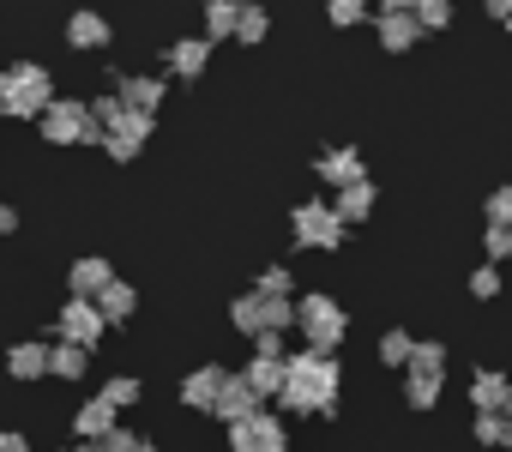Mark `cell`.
<instances>
[{
    "label": "cell",
    "mask_w": 512,
    "mask_h": 452,
    "mask_svg": "<svg viewBox=\"0 0 512 452\" xmlns=\"http://www.w3.org/2000/svg\"><path fill=\"white\" fill-rule=\"evenodd\" d=\"M338 356H314V350H296L284 356V392H278V410L290 416H338Z\"/></svg>",
    "instance_id": "1"
},
{
    "label": "cell",
    "mask_w": 512,
    "mask_h": 452,
    "mask_svg": "<svg viewBox=\"0 0 512 452\" xmlns=\"http://www.w3.org/2000/svg\"><path fill=\"white\" fill-rule=\"evenodd\" d=\"M55 103V79L49 67L37 61H13V67H0V121H37L43 109Z\"/></svg>",
    "instance_id": "2"
},
{
    "label": "cell",
    "mask_w": 512,
    "mask_h": 452,
    "mask_svg": "<svg viewBox=\"0 0 512 452\" xmlns=\"http://www.w3.org/2000/svg\"><path fill=\"white\" fill-rule=\"evenodd\" d=\"M344 308L326 296V290H314V296H296V332H302V350H314V356H338V344H344Z\"/></svg>",
    "instance_id": "3"
},
{
    "label": "cell",
    "mask_w": 512,
    "mask_h": 452,
    "mask_svg": "<svg viewBox=\"0 0 512 452\" xmlns=\"http://www.w3.org/2000/svg\"><path fill=\"white\" fill-rule=\"evenodd\" d=\"M37 133L49 145H103V127L91 121V103H79V97H55L37 115Z\"/></svg>",
    "instance_id": "4"
},
{
    "label": "cell",
    "mask_w": 512,
    "mask_h": 452,
    "mask_svg": "<svg viewBox=\"0 0 512 452\" xmlns=\"http://www.w3.org/2000/svg\"><path fill=\"white\" fill-rule=\"evenodd\" d=\"M290 236H296V248L332 254V248H344V223L332 217V205H326V199H302V205L290 211Z\"/></svg>",
    "instance_id": "5"
},
{
    "label": "cell",
    "mask_w": 512,
    "mask_h": 452,
    "mask_svg": "<svg viewBox=\"0 0 512 452\" xmlns=\"http://www.w3.org/2000/svg\"><path fill=\"white\" fill-rule=\"evenodd\" d=\"M229 452H290V434L272 410H253L247 422L229 428Z\"/></svg>",
    "instance_id": "6"
},
{
    "label": "cell",
    "mask_w": 512,
    "mask_h": 452,
    "mask_svg": "<svg viewBox=\"0 0 512 452\" xmlns=\"http://www.w3.org/2000/svg\"><path fill=\"white\" fill-rule=\"evenodd\" d=\"M103 332H109V326H103L97 302H79V296H73V302L55 314V332H49V338H55V344H79V350H91V344H103Z\"/></svg>",
    "instance_id": "7"
},
{
    "label": "cell",
    "mask_w": 512,
    "mask_h": 452,
    "mask_svg": "<svg viewBox=\"0 0 512 452\" xmlns=\"http://www.w3.org/2000/svg\"><path fill=\"white\" fill-rule=\"evenodd\" d=\"M374 25H380V49H386V55H410V49L422 43V31H416V13H410V0H380Z\"/></svg>",
    "instance_id": "8"
},
{
    "label": "cell",
    "mask_w": 512,
    "mask_h": 452,
    "mask_svg": "<svg viewBox=\"0 0 512 452\" xmlns=\"http://www.w3.org/2000/svg\"><path fill=\"white\" fill-rule=\"evenodd\" d=\"M49 344H55V338H19V344L7 350V374H13L19 386L49 380Z\"/></svg>",
    "instance_id": "9"
},
{
    "label": "cell",
    "mask_w": 512,
    "mask_h": 452,
    "mask_svg": "<svg viewBox=\"0 0 512 452\" xmlns=\"http://www.w3.org/2000/svg\"><path fill=\"white\" fill-rule=\"evenodd\" d=\"M115 97L139 115H157V103L169 97V79L163 73H127V79H115Z\"/></svg>",
    "instance_id": "10"
},
{
    "label": "cell",
    "mask_w": 512,
    "mask_h": 452,
    "mask_svg": "<svg viewBox=\"0 0 512 452\" xmlns=\"http://www.w3.org/2000/svg\"><path fill=\"white\" fill-rule=\"evenodd\" d=\"M67 284H73V296H79V302H97V296L115 284V266H109L103 254H79V260H73V272H67Z\"/></svg>",
    "instance_id": "11"
},
{
    "label": "cell",
    "mask_w": 512,
    "mask_h": 452,
    "mask_svg": "<svg viewBox=\"0 0 512 452\" xmlns=\"http://www.w3.org/2000/svg\"><path fill=\"white\" fill-rule=\"evenodd\" d=\"M314 169H320V181H326L332 193H338V187H356V181H368V169H362V151H356V145H338V151H326Z\"/></svg>",
    "instance_id": "12"
},
{
    "label": "cell",
    "mask_w": 512,
    "mask_h": 452,
    "mask_svg": "<svg viewBox=\"0 0 512 452\" xmlns=\"http://www.w3.org/2000/svg\"><path fill=\"white\" fill-rule=\"evenodd\" d=\"M253 410H266V404L241 386V374H229V380H223V392H217V404H211V416H217L223 428H235V422H247Z\"/></svg>",
    "instance_id": "13"
},
{
    "label": "cell",
    "mask_w": 512,
    "mask_h": 452,
    "mask_svg": "<svg viewBox=\"0 0 512 452\" xmlns=\"http://www.w3.org/2000/svg\"><path fill=\"white\" fill-rule=\"evenodd\" d=\"M223 380H229V368H217V362L193 368V374L181 380V404H187V410H211V404H217V392H223Z\"/></svg>",
    "instance_id": "14"
},
{
    "label": "cell",
    "mask_w": 512,
    "mask_h": 452,
    "mask_svg": "<svg viewBox=\"0 0 512 452\" xmlns=\"http://www.w3.org/2000/svg\"><path fill=\"white\" fill-rule=\"evenodd\" d=\"M163 61H169L175 79H199L211 67V43L205 37H175V49H163Z\"/></svg>",
    "instance_id": "15"
},
{
    "label": "cell",
    "mask_w": 512,
    "mask_h": 452,
    "mask_svg": "<svg viewBox=\"0 0 512 452\" xmlns=\"http://www.w3.org/2000/svg\"><path fill=\"white\" fill-rule=\"evenodd\" d=\"M506 392H512V380H506L500 368H476V374H470V404H476V416H500Z\"/></svg>",
    "instance_id": "16"
},
{
    "label": "cell",
    "mask_w": 512,
    "mask_h": 452,
    "mask_svg": "<svg viewBox=\"0 0 512 452\" xmlns=\"http://www.w3.org/2000/svg\"><path fill=\"white\" fill-rule=\"evenodd\" d=\"M332 217L344 223V230H350V223H368V211H374V181H356V187H338L332 199Z\"/></svg>",
    "instance_id": "17"
},
{
    "label": "cell",
    "mask_w": 512,
    "mask_h": 452,
    "mask_svg": "<svg viewBox=\"0 0 512 452\" xmlns=\"http://www.w3.org/2000/svg\"><path fill=\"white\" fill-rule=\"evenodd\" d=\"M241 386L260 398V404H272L278 392H284V362H266V356H253L247 368H241Z\"/></svg>",
    "instance_id": "18"
},
{
    "label": "cell",
    "mask_w": 512,
    "mask_h": 452,
    "mask_svg": "<svg viewBox=\"0 0 512 452\" xmlns=\"http://www.w3.org/2000/svg\"><path fill=\"white\" fill-rule=\"evenodd\" d=\"M115 422H121V416H115L103 398H85V404L73 410V434H79V440H91V446H97L103 434H115Z\"/></svg>",
    "instance_id": "19"
},
{
    "label": "cell",
    "mask_w": 512,
    "mask_h": 452,
    "mask_svg": "<svg viewBox=\"0 0 512 452\" xmlns=\"http://www.w3.org/2000/svg\"><path fill=\"white\" fill-rule=\"evenodd\" d=\"M229 326H235L241 338H266V296L241 290V296L229 302Z\"/></svg>",
    "instance_id": "20"
},
{
    "label": "cell",
    "mask_w": 512,
    "mask_h": 452,
    "mask_svg": "<svg viewBox=\"0 0 512 452\" xmlns=\"http://www.w3.org/2000/svg\"><path fill=\"white\" fill-rule=\"evenodd\" d=\"M109 37H115V31H109V19H103V13H91V7L67 19V43H73V49H109Z\"/></svg>",
    "instance_id": "21"
},
{
    "label": "cell",
    "mask_w": 512,
    "mask_h": 452,
    "mask_svg": "<svg viewBox=\"0 0 512 452\" xmlns=\"http://www.w3.org/2000/svg\"><path fill=\"white\" fill-rule=\"evenodd\" d=\"M97 314H103V326H127V320L139 314V290L115 278V284H109V290L97 296Z\"/></svg>",
    "instance_id": "22"
},
{
    "label": "cell",
    "mask_w": 512,
    "mask_h": 452,
    "mask_svg": "<svg viewBox=\"0 0 512 452\" xmlns=\"http://www.w3.org/2000/svg\"><path fill=\"white\" fill-rule=\"evenodd\" d=\"M85 368H91V350H79V344H49V380L79 386V380H85Z\"/></svg>",
    "instance_id": "23"
},
{
    "label": "cell",
    "mask_w": 512,
    "mask_h": 452,
    "mask_svg": "<svg viewBox=\"0 0 512 452\" xmlns=\"http://www.w3.org/2000/svg\"><path fill=\"white\" fill-rule=\"evenodd\" d=\"M404 374L446 380V344H440V338H416V350H410V368H404Z\"/></svg>",
    "instance_id": "24"
},
{
    "label": "cell",
    "mask_w": 512,
    "mask_h": 452,
    "mask_svg": "<svg viewBox=\"0 0 512 452\" xmlns=\"http://www.w3.org/2000/svg\"><path fill=\"white\" fill-rule=\"evenodd\" d=\"M235 19H241V0H211V7H205V43L211 49L229 43L235 37Z\"/></svg>",
    "instance_id": "25"
},
{
    "label": "cell",
    "mask_w": 512,
    "mask_h": 452,
    "mask_svg": "<svg viewBox=\"0 0 512 452\" xmlns=\"http://www.w3.org/2000/svg\"><path fill=\"white\" fill-rule=\"evenodd\" d=\"M266 31H272L266 7H253V0H241V19H235V43H266Z\"/></svg>",
    "instance_id": "26"
},
{
    "label": "cell",
    "mask_w": 512,
    "mask_h": 452,
    "mask_svg": "<svg viewBox=\"0 0 512 452\" xmlns=\"http://www.w3.org/2000/svg\"><path fill=\"white\" fill-rule=\"evenodd\" d=\"M410 350H416V338H410L404 326H392V332L380 338V362H386V368H410Z\"/></svg>",
    "instance_id": "27"
},
{
    "label": "cell",
    "mask_w": 512,
    "mask_h": 452,
    "mask_svg": "<svg viewBox=\"0 0 512 452\" xmlns=\"http://www.w3.org/2000/svg\"><path fill=\"white\" fill-rule=\"evenodd\" d=\"M97 398H103V404H109V410L121 416V410H133V404H139V380H133V374H115V380H109V386H103Z\"/></svg>",
    "instance_id": "28"
},
{
    "label": "cell",
    "mask_w": 512,
    "mask_h": 452,
    "mask_svg": "<svg viewBox=\"0 0 512 452\" xmlns=\"http://www.w3.org/2000/svg\"><path fill=\"white\" fill-rule=\"evenodd\" d=\"M410 13H416V31H422V37H428V31H446V25H452V7H446V0H416Z\"/></svg>",
    "instance_id": "29"
},
{
    "label": "cell",
    "mask_w": 512,
    "mask_h": 452,
    "mask_svg": "<svg viewBox=\"0 0 512 452\" xmlns=\"http://www.w3.org/2000/svg\"><path fill=\"white\" fill-rule=\"evenodd\" d=\"M296 290V272L290 266H266L260 278H253V296H290Z\"/></svg>",
    "instance_id": "30"
},
{
    "label": "cell",
    "mask_w": 512,
    "mask_h": 452,
    "mask_svg": "<svg viewBox=\"0 0 512 452\" xmlns=\"http://www.w3.org/2000/svg\"><path fill=\"white\" fill-rule=\"evenodd\" d=\"M440 386H446V380H422V374H410V380H404L410 410H434V404H440Z\"/></svg>",
    "instance_id": "31"
},
{
    "label": "cell",
    "mask_w": 512,
    "mask_h": 452,
    "mask_svg": "<svg viewBox=\"0 0 512 452\" xmlns=\"http://www.w3.org/2000/svg\"><path fill=\"white\" fill-rule=\"evenodd\" d=\"M470 434H476L482 446H506V440H512V428H506V416H476V422H470Z\"/></svg>",
    "instance_id": "32"
},
{
    "label": "cell",
    "mask_w": 512,
    "mask_h": 452,
    "mask_svg": "<svg viewBox=\"0 0 512 452\" xmlns=\"http://www.w3.org/2000/svg\"><path fill=\"white\" fill-rule=\"evenodd\" d=\"M470 296H476V302H494V296H500V266H476V272H470Z\"/></svg>",
    "instance_id": "33"
},
{
    "label": "cell",
    "mask_w": 512,
    "mask_h": 452,
    "mask_svg": "<svg viewBox=\"0 0 512 452\" xmlns=\"http://www.w3.org/2000/svg\"><path fill=\"white\" fill-rule=\"evenodd\" d=\"M326 19H332L338 31H350V25H362V19H368V7H362V0H332Z\"/></svg>",
    "instance_id": "34"
},
{
    "label": "cell",
    "mask_w": 512,
    "mask_h": 452,
    "mask_svg": "<svg viewBox=\"0 0 512 452\" xmlns=\"http://www.w3.org/2000/svg\"><path fill=\"white\" fill-rule=\"evenodd\" d=\"M488 223H494V230H512V187L488 193Z\"/></svg>",
    "instance_id": "35"
},
{
    "label": "cell",
    "mask_w": 512,
    "mask_h": 452,
    "mask_svg": "<svg viewBox=\"0 0 512 452\" xmlns=\"http://www.w3.org/2000/svg\"><path fill=\"white\" fill-rule=\"evenodd\" d=\"M139 446H145V434H133V428H121V422H115V434L97 440V452H139Z\"/></svg>",
    "instance_id": "36"
},
{
    "label": "cell",
    "mask_w": 512,
    "mask_h": 452,
    "mask_svg": "<svg viewBox=\"0 0 512 452\" xmlns=\"http://www.w3.org/2000/svg\"><path fill=\"white\" fill-rule=\"evenodd\" d=\"M482 248H488V266L512 260V230H494V223H488V236H482Z\"/></svg>",
    "instance_id": "37"
},
{
    "label": "cell",
    "mask_w": 512,
    "mask_h": 452,
    "mask_svg": "<svg viewBox=\"0 0 512 452\" xmlns=\"http://www.w3.org/2000/svg\"><path fill=\"white\" fill-rule=\"evenodd\" d=\"M253 356H266V362H284L290 350H284V338H278V332H266V338H253Z\"/></svg>",
    "instance_id": "38"
},
{
    "label": "cell",
    "mask_w": 512,
    "mask_h": 452,
    "mask_svg": "<svg viewBox=\"0 0 512 452\" xmlns=\"http://www.w3.org/2000/svg\"><path fill=\"white\" fill-rule=\"evenodd\" d=\"M0 452H31V440L19 428H0Z\"/></svg>",
    "instance_id": "39"
},
{
    "label": "cell",
    "mask_w": 512,
    "mask_h": 452,
    "mask_svg": "<svg viewBox=\"0 0 512 452\" xmlns=\"http://www.w3.org/2000/svg\"><path fill=\"white\" fill-rule=\"evenodd\" d=\"M13 230H19V211H13L7 199H0V236H13Z\"/></svg>",
    "instance_id": "40"
},
{
    "label": "cell",
    "mask_w": 512,
    "mask_h": 452,
    "mask_svg": "<svg viewBox=\"0 0 512 452\" xmlns=\"http://www.w3.org/2000/svg\"><path fill=\"white\" fill-rule=\"evenodd\" d=\"M500 416H506V428H512V392H506V404H500Z\"/></svg>",
    "instance_id": "41"
},
{
    "label": "cell",
    "mask_w": 512,
    "mask_h": 452,
    "mask_svg": "<svg viewBox=\"0 0 512 452\" xmlns=\"http://www.w3.org/2000/svg\"><path fill=\"white\" fill-rule=\"evenodd\" d=\"M67 452H97V446H91V440H79V446H67Z\"/></svg>",
    "instance_id": "42"
},
{
    "label": "cell",
    "mask_w": 512,
    "mask_h": 452,
    "mask_svg": "<svg viewBox=\"0 0 512 452\" xmlns=\"http://www.w3.org/2000/svg\"><path fill=\"white\" fill-rule=\"evenodd\" d=\"M139 452H163V446H151V440H145V446H139Z\"/></svg>",
    "instance_id": "43"
},
{
    "label": "cell",
    "mask_w": 512,
    "mask_h": 452,
    "mask_svg": "<svg viewBox=\"0 0 512 452\" xmlns=\"http://www.w3.org/2000/svg\"><path fill=\"white\" fill-rule=\"evenodd\" d=\"M55 452H61V446H55Z\"/></svg>",
    "instance_id": "44"
},
{
    "label": "cell",
    "mask_w": 512,
    "mask_h": 452,
    "mask_svg": "<svg viewBox=\"0 0 512 452\" xmlns=\"http://www.w3.org/2000/svg\"><path fill=\"white\" fill-rule=\"evenodd\" d=\"M506 446H512V440H506Z\"/></svg>",
    "instance_id": "45"
},
{
    "label": "cell",
    "mask_w": 512,
    "mask_h": 452,
    "mask_svg": "<svg viewBox=\"0 0 512 452\" xmlns=\"http://www.w3.org/2000/svg\"><path fill=\"white\" fill-rule=\"evenodd\" d=\"M506 25H512V19H506Z\"/></svg>",
    "instance_id": "46"
}]
</instances>
